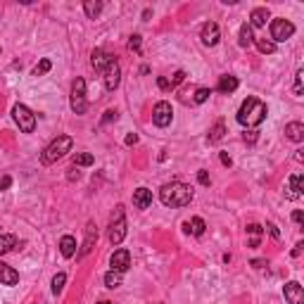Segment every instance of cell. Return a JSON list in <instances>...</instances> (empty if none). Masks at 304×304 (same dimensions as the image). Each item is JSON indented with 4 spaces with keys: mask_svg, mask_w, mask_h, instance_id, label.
<instances>
[{
    "mask_svg": "<svg viewBox=\"0 0 304 304\" xmlns=\"http://www.w3.org/2000/svg\"><path fill=\"white\" fill-rule=\"evenodd\" d=\"M292 221H295V223H304V214L299 212V209H295V212H292Z\"/></svg>",
    "mask_w": 304,
    "mask_h": 304,
    "instance_id": "b9f144b4",
    "label": "cell"
},
{
    "mask_svg": "<svg viewBox=\"0 0 304 304\" xmlns=\"http://www.w3.org/2000/svg\"><path fill=\"white\" fill-rule=\"evenodd\" d=\"M266 105L262 100H257V97H247L245 103L240 105V110H238V124L242 126H259L266 119Z\"/></svg>",
    "mask_w": 304,
    "mask_h": 304,
    "instance_id": "7a4b0ae2",
    "label": "cell"
},
{
    "mask_svg": "<svg viewBox=\"0 0 304 304\" xmlns=\"http://www.w3.org/2000/svg\"><path fill=\"white\" fill-rule=\"evenodd\" d=\"M110 62H112V57L107 55L105 50H100V48L93 50V55H90V67H93L95 71H105Z\"/></svg>",
    "mask_w": 304,
    "mask_h": 304,
    "instance_id": "5bb4252c",
    "label": "cell"
},
{
    "mask_svg": "<svg viewBox=\"0 0 304 304\" xmlns=\"http://www.w3.org/2000/svg\"><path fill=\"white\" fill-rule=\"evenodd\" d=\"M186 81V71H176V74H173V79L169 83H171V88H176V86H179V83H183Z\"/></svg>",
    "mask_w": 304,
    "mask_h": 304,
    "instance_id": "e575fe53",
    "label": "cell"
},
{
    "mask_svg": "<svg viewBox=\"0 0 304 304\" xmlns=\"http://www.w3.org/2000/svg\"><path fill=\"white\" fill-rule=\"evenodd\" d=\"M105 285H107L110 290L119 288V285H121V273H119V271H107V273H105Z\"/></svg>",
    "mask_w": 304,
    "mask_h": 304,
    "instance_id": "484cf974",
    "label": "cell"
},
{
    "mask_svg": "<svg viewBox=\"0 0 304 304\" xmlns=\"http://www.w3.org/2000/svg\"><path fill=\"white\" fill-rule=\"evenodd\" d=\"M193 195H195V190L190 186L181 183V181H171V183H166L159 190V200L166 207H186V205L193 202Z\"/></svg>",
    "mask_w": 304,
    "mask_h": 304,
    "instance_id": "6da1fadb",
    "label": "cell"
},
{
    "mask_svg": "<svg viewBox=\"0 0 304 304\" xmlns=\"http://www.w3.org/2000/svg\"><path fill=\"white\" fill-rule=\"evenodd\" d=\"M266 228H269V233L273 235V238H276V240H278V238H281V231H278V228L273 226V223H266Z\"/></svg>",
    "mask_w": 304,
    "mask_h": 304,
    "instance_id": "7bdbcfd3",
    "label": "cell"
},
{
    "mask_svg": "<svg viewBox=\"0 0 304 304\" xmlns=\"http://www.w3.org/2000/svg\"><path fill=\"white\" fill-rule=\"evenodd\" d=\"M247 233L252 235V238H259V235L264 233V228L259 226V223H249V226H247Z\"/></svg>",
    "mask_w": 304,
    "mask_h": 304,
    "instance_id": "836d02e7",
    "label": "cell"
},
{
    "mask_svg": "<svg viewBox=\"0 0 304 304\" xmlns=\"http://www.w3.org/2000/svg\"><path fill=\"white\" fill-rule=\"evenodd\" d=\"M285 136H288L292 143H302V140H304V124H299V121L288 124V126H285Z\"/></svg>",
    "mask_w": 304,
    "mask_h": 304,
    "instance_id": "d6986e66",
    "label": "cell"
},
{
    "mask_svg": "<svg viewBox=\"0 0 304 304\" xmlns=\"http://www.w3.org/2000/svg\"><path fill=\"white\" fill-rule=\"evenodd\" d=\"M257 48H259V53H264V55H271V53H276V43L269 41V38H257Z\"/></svg>",
    "mask_w": 304,
    "mask_h": 304,
    "instance_id": "83f0119b",
    "label": "cell"
},
{
    "mask_svg": "<svg viewBox=\"0 0 304 304\" xmlns=\"http://www.w3.org/2000/svg\"><path fill=\"white\" fill-rule=\"evenodd\" d=\"M205 228H207L205 219H200V216H195L193 221L188 223V233H193V235H202V233H205Z\"/></svg>",
    "mask_w": 304,
    "mask_h": 304,
    "instance_id": "4316f807",
    "label": "cell"
},
{
    "mask_svg": "<svg viewBox=\"0 0 304 304\" xmlns=\"http://www.w3.org/2000/svg\"><path fill=\"white\" fill-rule=\"evenodd\" d=\"M257 138H259V131H255V129H252V131H247V133H245V143H249V145H255V143H257Z\"/></svg>",
    "mask_w": 304,
    "mask_h": 304,
    "instance_id": "74e56055",
    "label": "cell"
},
{
    "mask_svg": "<svg viewBox=\"0 0 304 304\" xmlns=\"http://www.w3.org/2000/svg\"><path fill=\"white\" fill-rule=\"evenodd\" d=\"M295 34V24L288 19H273L271 21V41L273 43H285Z\"/></svg>",
    "mask_w": 304,
    "mask_h": 304,
    "instance_id": "52a82bcc",
    "label": "cell"
},
{
    "mask_svg": "<svg viewBox=\"0 0 304 304\" xmlns=\"http://www.w3.org/2000/svg\"><path fill=\"white\" fill-rule=\"evenodd\" d=\"M197 181H200L202 186H209V183H212V179H209L207 171H197Z\"/></svg>",
    "mask_w": 304,
    "mask_h": 304,
    "instance_id": "f35d334b",
    "label": "cell"
},
{
    "mask_svg": "<svg viewBox=\"0 0 304 304\" xmlns=\"http://www.w3.org/2000/svg\"><path fill=\"white\" fill-rule=\"evenodd\" d=\"M283 295H285V299H288V304H304V290H302V285H299L297 281L285 283Z\"/></svg>",
    "mask_w": 304,
    "mask_h": 304,
    "instance_id": "4fadbf2b",
    "label": "cell"
},
{
    "mask_svg": "<svg viewBox=\"0 0 304 304\" xmlns=\"http://www.w3.org/2000/svg\"><path fill=\"white\" fill-rule=\"evenodd\" d=\"M71 145H74V138L71 136H57L53 143H50L41 155V164L48 166V164H55L57 159H62L67 152H71Z\"/></svg>",
    "mask_w": 304,
    "mask_h": 304,
    "instance_id": "3957f363",
    "label": "cell"
},
{
    "mask_svg": "<svg viewBox=\"0 0 304 304\" xmlns=\"http://www.w3.org/2000/svg\"><path fill=\"white\" fill-rule=\"evenodd\" d=\"M50 69H53V62H50L48 57H43L41 62H38V64L34 67V76H43V74H48Z\"/></svg>",
    "mask_w": 304,
    "mask_h": 304,
    "instance_id": "4dcf8cb0",
    "label": "cell"
},
{
    "mask_svg": "<svg viewBox=\"0 0 304 304\" xmlns=\"http://www.w3.org/2000/svg\"><path fill=\"white\" fill-rule=\"evenodd\" d=\"M95 242H97V226L93 221H88V226H86V240H83V247H81V255H79V257L88 255Z\"/></svg>",
    "mask_w": 304,
    "mask_h": 304,
    "instance_id": "9a60e30c",
    "label": "cell"
},
{
    "mask_svg": "<svg viewBox=\"0 0 304 304\" xmlns=\"http://www.w3.org/2000/svg\"><path fill=\"white\" fill-rule=\"evenodd\" d=\"M64 283H67V273H57L55 278H53V295H60V292L64 290Z\"/></svg>",
    "mask_w": 304,
    "mask_h": 304,
    "instance_id": "f546056e",
    "label": "cell"
},
{
    "mask_svg": "<svg viewBox=\"0 0 304 304\" xmlns=\"http://www.w3.org/2000/svg\"><path fill=\"white\" fill-rule=\"evenodd\" d=\"M209 95H212V90H209V88H197V90H195L193 100L197 105H202V103H207V100H209Z\"/></svg>",
    "mask_w": 304,
    "mask_h": 304,
    "instance_id": "1f68e13d",
    "label": "cell"
},
{
    "mask_svg": "<svg viewBox=\"0 0 304 304\" xmlns=\"http://www.w3.org/2000/svg\"><path fill=\"white\" fill-rule=\"evenodd\" d=\"M238 43H240V48H249V45L255 43V34H252V27H249V24H242V27H240Z\"/></svg>",
    "mask_w": 304,
    "mask_h": 304,
    "instance_id": "7402d4cb",
    "label": "cell"
},
{
    "mask_svg": "<svg viewBox=\"0 0 304 304\" xmlns=\"http://www.w3.org/2000/svg\"><path fill=\"white\" fill-rule=\"evenodd\" d=\"M103 74H105V88H107V90H117L119 83H121V69H119L117 60H112Z\"/></svg>",
    "mask_w": 304,
    "mask_h": 304,
    "instance_id": "30bf717a",
    "label": "cell"
},
{
    "mask_svg": "<svg viewBox=\"0 0 304 304\" xmlns=\"http://www.w3.org/2000/svg\"><path fill=\"white\" fill-rule=\"evenodd\" d=\"M150 205H152V190H147V188L133 190V207L136 209H147Z\"/></svg>",
    "mask_w": 304,
    "mask_h": 304,
    "instance_id": "2e32d148",
    "label": "cell"
},
{
    "mask_svg": "<svg viewBox=\"0 0 304 304\" xmlns=\"http://www.w3.org/2000/svg\"><path fill=\"white\" fill-rule=\"evenodd\" d=\"M124 238H126V216H124V205H119L110 221V242L112 245H121Z\"/></svg>",
    "mask_w": 304,
    "mask_h": 304,
    "instance_id": "277c9868",
    "label": "cell"
},
{
    "mask_svg": "<svg viewBox=\"0 0 304 304\" xmlns=\"http://www.w3.org/2000/svg\"><path fill=\"white\" fill-rule=\"evenodd\" d=\"M79 176H81V173H79V166H71V169H69V181H79Z\"/></svg>",
    "mask_w": 304,
    "mask_h": 304,
    "instance_id": "f6af8a7d",
    "label": "cell"
},
{
    "mask_svg": "<svg viewBox=\"0 0 304 304\" xmlns=\"http://www.w3.org/2000/svg\"><path fill=\"white\" fill-rule=\"evenodd\" d=\"M223 136H226V124H223V121H216V124L212 126V129H209L207 140L212 143V145H214V143H219V140H221Z\"/></svg>",
    "mask_w": 304,
    "mask_h": 304,
    "instance_id": "603a6c76",
    "label": "cell"
},
{
    "mask_svg": "<svg viewBox=\"0 0 304 304\" xmlns=\"http://www.w3.org/2000/svg\"><path fill=\"white\" fill-rule=\"evenodd\" d=\"M221 162H223V164H226V166H231V164H233V159L228 157L226 152H221Z\"/></svg>",
    "mask_w": 304,
    "mask_h": 304,
    "instance_id": "c3c4849f",
    "label": "cell"
},
{
    "mask_svg": "<svg viewBox=\"0 0 304 304\" xmlns=\"http://www.w3.org/2000/svg\"><path fill=\"white\" fill-rule=\"evenodd\" d=\"M252 266H255V269H264V266H266V262H264V259H255V262H252Z\"/></svg>",
    "mask_w": 304,
    "mask_h": 304,
    "instance_id": "7dc6e473",
    "label": "cell"
},
{
    "mask_svg": "<svg viewBox=\"0 0 304 304\" xmlns=\"http://www.w3.org/2000/svg\"><path fill=\"white\" fill-rule=\"evenodd\" d=\"M14 247H17V238H14V235H10V233L0 235V257L7 255V252H12Z\"/></svg>",
    "mask_w": 304,
    "mask_h": 304,
    "instance_id": "cb8c5ba5",
    "label": "cell"
},
{
    "mask_svg": "<svg viewBox=\"0 0 304 304\" xmlns=\"http://www.w3.org/2000/svg\"><path fill=\"white\" fill-rule=\"evenodd\" d=\"M271 19V14L266 7H255L249 14V27H266V21Z\"/></svg>",
    "mask_w": 304,
    "mask_h": 304,
    "instance_id": "ac0fdd59",
    "label": "cell"
},
{
    "mask_svg": "<svg viewBox=\"0 0 304 304\" xmlns=\"http://www.w3.org/2000/svg\"><path fill=\"white\" fill-rule=\"evenodd\" d=\"M302 247H304V242H297V245H295V249H292V257H299Z\"/></svg>",
    "mask_w": 304,
    "mask_h": 304,
    "instance_id": "bcb514c9",
    "label": "cell"
},
{
    "mask_svg": "<svg viewBox=\"0 0 304 304\" xmlns=\"http://www.w3.org/2000/svg\"><path fill=\"white\" fill-rule=\"evenodd\" d=\"M10 186H12V179H10V176H3V179H0V190H7Z\"/></svg>",
    "mask_w": 304,
    "mask_h": 304,
    "instance_id": "60d3db41",
    "label": "cell"
},
{
    "mask_svg": "<svg viewBox=\"0 0 304 304\" xmlns=\"http://www.w3.org/2000/svg\"><path fill=\"white\" fill-rule=\"evenodd\" d=\"M117 110H107L105 112V117H103V124H110V121H117Z\"/></svg>",
    "mask_w": 304,
    "mask_h": 304,
    "instance_id": "8d00e7d4",
    "label": "cell"
},
{
    "mask_svg": "<svg viewBox=\"0 0 304 304\" xmlns=\"http://www.w3.org/2000/svg\"><path fill=\"white\" fill-rule=\"evenodd\" d=\"M110 266H112V271H119V273L129 271V266H131V252L124 247L114 249V255L110 257Z\"/></svg>",
    "mask_w": 304,
    "mask_h": 304,
    "instance_id": "9c48e42d",
    "label": "cell"
},
{
    "mask_svg": "<svg viewBox=\"0 0 304 304\" xmlns=\"http://www.w3.org/2000/svg\"><path fill=\"white\" fill-rule=\"evenodd\" d=\"M93 162H95V157H93L90 152H79L74 157V166H90Z\"/></svg>",
    "mask_w": 304,
    "mask_h": 304,
    "instance_id": "f1b7e54d",
    "label": "cell"
},
{
    "mask_svg": "<svg viewBox=\"0 0 304 304\" xmlns=\"http://www.w3.org/2000/svg\"><path fill=\"white\" fill-rule=\"evenodd\" d=\"M100 304H114V302H100Z\"/></svg>",
    "mask_w": 304,
    "mask_h": 304,
    "instance_id": "681fc988",
    "label": "cell"
},
{
    "mask_svg": "<svg viewBox=\"0 0 304 304\" xmlns=\"http://www.w3.org/2000/svg\"><path fill=\"white\" fill-rule=\"evenodd\" d=\"M200 38H202V45H207V48H214L219 38H221V31H219V24L214 21H207L200 31Z\"/></svg>",
    "mask_w": 304,
    "mask_h": 304,
    "instance_id": "7c38bea8",
    "label": "cell"
},
{
    "mask_svg": "<svg viewBox=\"0 0 304 304\" xmlns=\"http://www.w3.org/2000/svg\"><path fill=\"white\" fill-rule=\"evenodd\" d=\"M302 83H304V71L299 69L295 76V95H302Z\"/></svg>",
    "mask_w": 304,
    "mask_h": 304,
    "instance_id": "d6a6232c",
    "label": "cell"
},
{
    "mask_svg": "<svg viewBox=\"0 0 304 304\" xmlns=\"http://www.w3.org/2000/svg\"><path fill=\"white\" fill-rule=\"evenodd\" d=\"M129 50H136V53H140V36H131V41H129Z\"/></svg>",
    "mask_w": 304,
    "mask_h": 304,
    "instance_id": "d590c367",
    "label": "cell"
},
{
    "mask_svg": "<svg viewBox=\"0 0 304 304\" xmlns=\"http://www.w3.org/2000/svg\"><path fill=\"white\" fill-rule=\"evenodd\" d=\"M12 117H14V121H17V126H19L21 133H34V129H36V114L29 110L27 105H14Z\"/></svg>",
    "mask_w": 304,
    "mask_h": 304,
    "instance_id": "5b68a950",
    "label": "cell"
},
{
    "mask_svg": "<svg viewBox=\"0 0 304 304\" xmlns=\"http://www.w3.org/2000/svg\"><path fill=\"white\" fill-rule=\"evenodd\" d=\"M157 86L162 90H171V83H169V79H164V76H159L157 79Z\"/></svg>",
    "mask_w": 304,
    "mask_h": 304,
    "instance_id": "ab89813d",
    "label": "cell"
},
{
    "mask_svg": "<svg viewBox=\"0 0 304 304\" xmlns=\"http://www.w3.org/2000/svg\"><path fill=\"white\" fill-rule=\"evenodd\" d=\"M238 88V79L231 74H223L221 79H219V93H223V95H228V93H233V90Z\"/></svg>",
    "mask_w": 304,
    "mask_h": 304,
    "instance_id": "44dd1931",
    "label": "cell"
},
{
    "mask_svg": "<svg viewBox=\"0 0 304 304\" xmlns=\"http://www.w3.org/2000/svg\"><path fill=\"white\" fill-rule=\"evenodd\" d=\"M69 105H71V112L74 114H86V81L83 79H76L74 86H71V97H69Z\"/></svg>",
    "mask_w": 304,
    "mask_h": 304,
    "instance_id": "8992f818",
    "label": "cell"
},
{
    "mask_svg": "<svg viewBox=\"0 0 304 304\" xmlns=\"http://www.w3.org/2000/svg\"><path fill=\"white\" fill-rule=\"evenodd\" d=\"M60 252H62L64 259H71L76 255V240L74 235H62V240H60Z\"/></svg>",
    "mask_w": 304,
    "mask_h": 304,
    "instance_id": "ffe728a7",
    "label": "cell"
},
{
    "mask_svg": "<svg viewBox=\"0 0 304 304\" xmlns=\"http://www.w3.org/2000/svg\"><path fill=\"white\" fill-rule=\"evenodd\" d=\"M83 12L88 14L90 19H95L97 14L103 12V3H100V0H86V3H83Z\"/></svg>",
    "mask_w": 304,
    "mask_h": 304,
    "instance_id": "d4e9b609",
    "label": "cell"
},
{
    "mask_svg": "<svg viewBox=\"0 0 304 304\" xmlns=\"http://www.w3.org/2000/svg\"><path fill=\"white\" fill-rule=\"evenodd\" d=\"M304 190V176L302 173H292L288 183H285V200H299Z\"/></svg>",
    "mask_w": 304,
    "mask_h": 304,
    "instance_id": "8fae6325",
    "label": "cell"
},
{
    "mask_svg": "<svg viewBox=\"0 0 304 304\" xmlns=\"http://www.w3.org/2000/svg\"><path fill=\"white\" fill-rule=\"evenodd\" d=\"M173 119V110L169 103H157L155 105V110H152V121H155V126H159V129H166V126L171 124Z\"/></svg>",
    "mask_w": 304,
    "mask_h": 304,
    "instance_id": "ba28073f",
    "label": "cell"
},
{
    "mask_svg": "<svg viewBox=\"0 0 304 304\" xmlns=\"http://www.w3.org/2000/svg\"><path fill=\"white\" fill-rule=\"evenodd\" d=\"M136 143H138V136H136V133H129V136H126V145H136Z\"/></svg>",
    "mask_w": 304,
    "mask_h": 304,
    "instance_id": "ee69618b",
    "label": "cell"
},
{
    "mask_svg": "<svg viewBox=\"0 0 304 304\" xmlns=\"http://www.w3.org/2000/svg\"><path fill=\"white\" fill-rule=\"evenodd\" d=\"M0 283L3 285H17L19 283V273H17L12 266H7V264L0 262Z\"/></svg>",
    "mask_w": 304,
    "mask_h": 304,
    "instance_id": "e0dca14e",
    "label": "cell"
}]
</instances>
